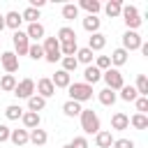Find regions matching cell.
<instances>
[{
  "label": "cell",
  "mask_w": 148,
  "mask_h": 148,
  "mask_svg": "<svg viewBox=\"0 0 148 148\" xmlns=\"http://www.w3.org/2000/svg\"><path fill=\"white\" fill-rule=\"evenodd\" d=\"M97 99H99V104H104V106H113L116 99H118V95H116L113 90H109V88H102V90L97 92Z\"/></svg>",
  "instance_id": "cb8c5ba5"
},
{
  "label": "cell",
  "mask_w": 148,
  "mask_h": 148,
  "mask_svg": "<svg viewBox=\"0 0 148 148\" xmlns=\"http://www.w3.org/2000/svg\"><path fill=\"white\" fill-rule=\"evenodd\" d=\"M102 9H104V14L109 18H118L120 16V9H123V0H109Z\"/></svg>",
  "instance_id": "603a6c76"
},
{
  "label": "cell",
  "mask_w": 148,
  "mask_h": 148,
  "mask_svg": "<svg viewBox=\"0 0 148 148\" xmlns=\"http://www.w3.org/2000/svg\"><path fill=\"white\" fill-rule=\"evenodd\" d=\"M111 148H134V141L132 139H113Z\"/></svg>",
  "instance_id": "7bdbcfd3"
},
{
  "label": "cell",
  "mask_w": 148,
  "mask_h": 148,
  "mask_svg": "<svg viewBox=\"0 0 148 148\" xmlns=\"http://www.w3.org/2000/svg\"><path fill=\"white\" fill-rule=\"evenodd\" d=\"M81 25H83V30L86 32H90V35H95V32H99V25H102V18L99 16H83V21H81Z\"/></svg>",
  "instance_id": "2e32d148"
},
{
  "label": "cell",
  "mask_w": 148,
  "mask_h": 148,
  "mask_svg": "<svg viewBox=\"0 0 148 148\" xmlns=\"http://www.w3.org/2000/svg\"><path fill=\"white\" fill-rule=\"evenodd\" d=\"M127 58H130V53L125 51V49H113L111 51V56H109V60H111V67H123L125 62H127Z\"/></svg>",
  "instance_id": "e0dca14e"
},
{
  "label": "cell",
  "mask_w": 148,
  "mask_h": 148,
  "mask_svg": "<svg viewBox=\"0 0 148 148\" xmlns=\"http://www.w3.org/2000/svg\"><path fill=\"white\" fill-rule=\"evenodd\" d=\"M67 92H69V99H72V102H79V104L92 99V86H88V83H83V81L69 83V86H67Z\"/></svg>",
  "instance_id": "6da1fadb"
},
{
  "label": "cell",
  "mask_w": 148,
  "mask_h": 148,
  "mask_svg": "<svg viewBox=\"0 0 148 148\" xmlns=\"http://www.w3.org/2000/svg\"><path fill=\"white\" fill-rule=\"evenodd\" d=\"M130 125H132L134 130H148V116H146V113H134V116L130 118Z\"/></svg>",
  "instance_id": "d6a6232c"
},
{
  "label": "cell",
  "mask_w": 148,
  "mask_h": 148,
  "mask_svg": "<svg viewBox=\"0 0 148 148\" xmlns=\"http://www.w3.org/2000/svg\"><path fill=\"white\" fill-rule=\"evenodd\" d=\"M16 76L14 74H5L2 79H0V90H5V92H14V88H16Z\"/></svg>",
  "instance_id": "4dcf8cb0"
},
{
  "label": "cell",
  "mask_w": 148,
  "mask_h": 148,
  "mask_svg": "<svg viewBox=\"0 0 148 148\" xmlns=\"http://www.w3.org/2000/svg\"><path fill=\"white\" fill-rule=\"evenodd\" d=\"M76 7H79V12H81V9H86L90 16H97V14L102 12V2H99V0H81Z\"/></svg>",
  "instance_id": "ffe728a7"
},
{
  "label": "cell",
  "mask_w": 148,
  "mask_h": 148,
  "mask_svg": "<svg viewBox=\"0 0 148 148\" xmlns=\"http://www.w3.org/2000/svg\"><path fill=\"white\" fill-rule=\"evenodd\" d=\"M0 65H2V69H5L7 74L18 72V58H16V53H14V51H2V53H0Z\"/></svg>",
  "instance_id": "9c48e42d"
},
{
  "label": "cell",
  "mask_w": 148,
  "mask_h": 148,
  "mask_svg": "<svg viewBox=\"0 0 148 148\" xmlns=\"http://www.w3.org/2000/svg\"><path fill=\"white\" fill-rule=\"evenodd\" d=\"M5 30V14H0V32Z\"/></svg>",
  "instance_id": "bcb514c9"
},
{
  "label": "cell",
  "mask_w": 148,
  "mask_h": 148,
  "mask_svg": "<svg viewBox=\"0 0 148 148\" xmlns=\"http://www.w3.org/2000/svg\"><path fill=\"white\" fill-rule=\"evenodd\" d=\"M69 143H72V148H90V143H88L86 136H74Z\"/></svg>",
  "instance_id": "b9f144b4"
},
{
  "label": "cell",
  "mask_w": 148,
  "mask_h": 148,
  "mask_svg": "<svg viewBox=\"0 0 148 148\" xmlns=\"http://www.w3.org/2000/svg\"><path fill=\"white\" fill-rule=\"evenodd\" d=\"M134 90L139 92V97H148V76H146V74H139V76H136Z\"/></svg>",
  "instance_id": "1f68e13d"
},
{
  "label": "cell",
  "mask_w": 148,
  "mask_h": 148,
  "mask_svg": "<svg viewBox=\"0 0 148 148\" xmlns=\"http://www.w3.org/2000/svg\"><path fill=\"white\" fill-rule=\"evenodd\" d=\"M51 83H53V88H67V86L72 83V74H67V72L58 69V72L51 76Z\"/></svg>",
  "instance_id": "7402d4cb"
},
{
  "label": "cell",
  "mask_w": 148,
  "mask_h": 148,
  "mask_svg": "<svg viewBox=\"0 0 148 148\" xmlns=\"http://www.w3.org/2000/svg\"><path fill=\"white\" fill-rule=\"evenodd\" d=\"M46 109V99L44 97H39V95H32L30 99H28V111H32V113H39V111H44Z\"/></svg>",
  "instance_id": "4316f807"
},
{
  "label": "cell",
  "mask_w": 148,
  "mask_h": 148,
  "mask_svg": "<svg viewBox=\"0 0 148 148\" xmlns=\"http://www.w3.org/2000/svg\"><path fill=\"white\" fill-rule=\"evenodd\" d=\"M42 49H44V60L51 62V65H56V62L62 58V56H60V42L56 39V35H53V37H44Z\"/></svg>",
  "instance_id": "3957f363"
},
{
  "label": "cell",
  "mask_w": 148,
  "mask_h": 148,
  "mask_svg": "<svg viewBox=\"0 0 148 148\" xmlns=\"http://www.w3.org/2000/svg\"><path fill=\"white\" fill-rule=\"evenodd\" d=\"M120 16H123V21H125L127 30H136V28L141 25V14H139V9H136L134 5H123Z\"/></svg>",
  "instance_id": "277c9868"
},
{
  "label": "cell",
  "mask_w": 148,
  "mask_h": 148,
  "mask_svg": "<svg viewBox=\"0 0 148 148\" xmlns=\"http://www.w3.org/2000/svg\"><path fill=\"white\" fill-rule=\"evenodd\" d=\"M9 141H12L14 146H25V143H28V130H12Z\"/></svg>",
  "instance_id": "f1b7e54d"
},
{
  "label": "cell",
  "mask_w": 148,
  "mask_h": 148,
  "mask_svg": "<svg viewBox=\"0 0 148 148\" xmlns=\"http://www.w3.org/2000/svg\"><path fill=\"white\" fill-rule=\"evenodd\" d=\"M62 18L65 21H74V18H79V7L74 5V2H67V5H62Z\"/></svg>",
  "instance_id": "f546056e"
},
{
  "label": "cell",
  "mask_w": 148,
  "mask_h": 148,
  "mask_svg": "<svg viewBox=\"0 0 148 148\" xmlns=\"http://www.w3.org/2000/svg\"><path fill=\"white\" fill-rule=\"evenodd\" d=\"M76 51H79V44H76V42H62V44H60V56H62V58L76 56Z\"/></svg>",
  "instance_id": "e575fe53"
},
{
  "label": "cell",
  "mask_w": 148,
  "mask_h": 148,
  "mask_svg": "<svg viewBox=\"0 0 148 148\" xmlns=\"http://www.w3.org/2000/svg\"><path fill=\"white\" fill-rule=\"evenodd\" d=\"M102 79H104V83H106V88L109 90H120L123 86H125V79H123V74H120V69H116V67H109L106 72H102Z\"/></svg>",
  "instance_id": "5b68a950"
},
{
  "label": "cell",
  "mask_w": 148,
  "mask_h": 148,
  "mask_svg": "<svg viewBox=\"0 0 148 148\" xmlns=\"http://www.w3.org/2000/svg\"><path fill=\"white\" fill-rule=\"evenodd\" d=\"M123 102H134L136 97H139V92L134 90V86H123L120 88V95H118Z\"/></svg>",
  "instance_id": "836d02e7"
},
{
  "label": "cell",
  "mask_w": 148,
  "mask_h": 148,
  "mask_svg": "<svg viewBox=\"0 0 148 148\" xmlns=\"http://www.w3.org/2000/svg\"><path fill=\"white\" fill-rule=\"evenodd\" d=\"M28 58H32V60H44V49H42L39 42L30 44V49H28Z\"/></svg>",
  "instance_id": "74e56055"
},
{
  "label": "cell",
  "mask_w": 148,
  "mask_h": 148,
  "mask_svg": "<svg viewBox=\"0 0 148 148\" xmlns=\"http://www.w3.org/2000/svg\"><path fill=\"white\" fill-rule=\"evenodd\" d=\"M56 39H58L60 44H62V42H76V32H74V28H69V25H62V28L58 30Z\"/></svg>",
  "instance_id": "484cf974"
},
{
  "label": "cell",
  "mask_w": 148,
  "mask_h": 148,
  "mask_svg": "<svg viewBox=\"0 0 148 148\" xmlns=\"http://www.w3.org/2000/svg\"><path fill=\"white\" fill-rule=\"evenodd\" d=\"M12 42H14V53H16V58H18V56H28L30 39H28V35H25L23 30H16V32L12 35Z\"/></svg>",
  "instance_id": "52a82bcc"
},
{
  "label": "cell",
  "mask_w": 148,
  "mask_h": 148,
  "mask_svg": "<svg viewBox=\"0 0 148 148\" xmlns=\"http://www.w3.org/2000/svg\"><path fill=\"white\" fill-rule=\"evenodd\" d=\"M81 111H83V106H81L79 102H72V99H67V102L62 104V113H65L67 118H76Z\"/></svg>",
  "instance_id": "d4e9b609"
},
{
  "label": "cell",
  "mask_w": 148,
  "mask_h": 148,
  "mask_svg": "<svg viewBox=\"0 0 148 148\" xmlns=\"http://www.w3.org/2000/svg\"><path fill=\"white\" fill-rule=\"evenodd\" d=\"M25 35H28V39H35V42H39V39H44L46 37V30H44V25L37 21V23H28V28L23 30Z\"/></svg>",
  "instance_id": "5bb4252c"
},
{
  "label": "cell",
  "mask_w": 148,
  "mask_h": 148,
  "mask_svg": "<svg viewBox=\"0 0 148 148\" xmlns=\"http://www.w3.org/2000/svg\"><path fill=\"white\" fill-rule=\"evenodd\" d=\"M62 148H72V143H65V146H62Z\"/></svg>",
  "instance_id": "7dc6e473"
},
{
  "label": "cell",
  "mask_w": 148,
  "mask_h": 148,
  "mask_svg": "<svg viewBox=\"0 0 148 148\" xmlns=\"http://www.w3.org/2000/svg\"><path fill=\"white\" fill-rule=\"evenodd\" d=\"M14 95H16L18 99H30V97L35 95V81H32V79H21V81L16 83V88H14Z\"/></svg>",
  "instance_id": "ba28073f"
},
{
  "label": "cell",
  "mask_w": 148,
  "mask_h": 148,
  "mask_svg": "<svg viewBox=\"0 0 148 148\" xmlns=\"http://www.w3.org/2000/svg\"><path fill=\"white\" fill-rule=\"evenodd\" d=\"M97 81H102V72H99L95 65H88V67L83 69V83H88V86H95Z\"/></svg>",
  "instance_id": "ac0fdd59"
},
{
  "label": "cell",
  "mask_w": 148,
  "mask_h": 148,
  "mask_svg": "<svg viewBox=\"0 0 148 148\" xmlns=\"http://www.w3.org/2000/svg\"><path fill=\"white\" fill-rule=\"evenodd\" d=\"M74 58H76V62H83V65L88 67V65H92V58H95V56H92V51H90L88 46H81Z\"/></svg>",
  "instance_id": "83f0119b"
},
{
  "label": "cell",
  "mask_w": 148,
  "mask_h": 148,
  "mask_svg": "<svg viewBox=\"0 0 148 148\" xmlns=\"http://www.w3.org/2000/svg\"><path fill=\"white\" fill-rule=\"evenodd\" d=\"M21 18L28 21V23H37V18H39V9H35V7H25V9L21 12Z\"/></svg>",
  "instance_id": "8d00e7d4"
},
{
  "label": "cell",
  "mask_w": 148,
  "mask_h": 148,
  "mask_svg": "<svg viewBox=\"0 0 148 148\" xmlns=\"http://www.w3.org/2000/svg\"><path fill=\"white\" fill-rule=\"evenodd\" d=\"M9 134H12V127H7V125H0V143L9 141Z\"/></svg>",
  "instance_id": "ee69618b"
},
{
  "label": "cell",
  "mask_w": 148,
  "mask_h": 148,
  "mask_svg": "<svg viewBox=\"0 0 148 148\" xmlns=\"http://www.w3.org/2000/svg\"><path fill=\"white\" fill-rule=\"evenodd\" d=\"M79 118H81V130H83L86 134H97V132L102 130L99 116H97L92 109H83V111L79 113Z\"/></svg>",
  "instance_id": "7a4b0ae2"
},
{
  "label": "cell",
  "mask_w": 148,
  "mask_h": 148,
  "mask_svg": "<svg viewBox=\"0 0 148 148\" xmlns=\"http://www.w3.org/2000/svg\"><path fill=\"white\" fill-rule=\"evenodd\" d=\"M95 67H97L99 72H106V69L111 67V60H109V56H97V58H95Z\"/></svg>",
  "instance_id": "ab89813d"
},
{
  "label": "cell",
  "mask_w": 148,
  "mask_h": 148,
  "mask_svg": "<svg viewBox=\"0 0 148 148\" xmlns=\"http://www.w3.org/2000/svg\"><path fill=\"white\" fill-rule=\"evenodd\" d=\"M134 106H136V113H146L148 111V97H136Z\"/></svg>",
  "instance_id": "60d3db41"
},
{
  "label": "cell",
  "mask_w": 148,
  "mask_h": 148,
  "mask_svg": "<svg viewBox=\"0 0 148 148\" xmlns=\"http://www.w3.org/2000/svg\"><path fill=\"white\" fill-rule=\"evenodd\" d=\"M44 5H46L44 0H30V5H28V7H35V9H42Z\"/></svg>",
  "instance_id": "f6af8a7d"
},
{
  "label": "cell",
  "mask_w": 148,
  "mask_h": 148,
  "mask_svg": "<svg viewBox=\"0 0 148 148\" xmlns=\"http://www.w3.org/2000/svg\"><path fill=\"white\" fill-rule=\"evenodd\" d=\"M141 44H143V37H141L136 30H125V35H123V46H120V49H125V51L130 53V51H139Z\"/></svg>",
  "instance_id": "8992f818"
},
{
  "label": "cell",
  "mask_w": 148,
  "mask_h": 148,
  "mask_svg": "<svg viewBox=\"0 0 148 148\" xmlns=\"http://www.w3.org/2000/svg\"><path fill=\"white\" fill-rule=\"evenodd\" d=\"M5 116H7V120H18V118L23 116V109H21L18 104H9V106L5 109Z\"/></svg>",
  "instance_id": "f35d334b"
},
{
  "label": "cell",
  "mask_w": 148,
  "mask_h": 148,
  "mask_svg": "<svg viewBox=\"0 0 148 148\" xmlns=\"http://www.w3.org/2000/svg\"><path fill=\"white\" fill-rule=\"evenodd\" d=\"M46 141H49V134H46V130L37 127V130H30V132H28V143H32V146L42 148V146H46Z\"/></svg>",
  "instance_id": "8fae6325"
},
{
  "label": "cell",
  "mask_w": 148,
  "mask_h": 148,
  "mask_svg": "<svg viewBox=\"0 0 148 148\" xmlns=\"http://www.w3.org/2000/svg\"><path fill=\"white\" fill-rule=\"evenodd\" d=\"M21 123H23V130H37L39 125H42V118H39V113H32V111H23V116H21Z\"/></svg>",
  "instance_id": "7c38bea8"
},
{
  "label": "cell",
  "mask_w": 148,
  "mask_h": 148,
  "mask_svg": "<svg viewBox=\"0 0 148 148\" xmlns=\"http://www.w3.org/2000/svg\"><path fill=\"white\" fill-rule=\"evenodd\" d=\"M106 46V35H102V32H95V35H90L88 37V49L95 53V51H102Z\"/></svg>",
  "instance_id": "44dd1931"
},
{
  "label": "cell",
  "mask_w": 148,
  "mask_h": 148,
  "mask_svg": "<svg viewBox=\"0 0 148 148\" xmlns=\"http://www.w3.org/2000/svg\"><path fill=\"white\" fill-rule=\"evenodd\" d=\"M21 23H23V18H21V12H7L5 14V28H9V30H21Z\"/></svg>",
  "instance_id": "9a60e30c"
},
{
  "label": "cell",
  "mask_w": 148,
  "mask_h": 148,
  "mask_svg": "<svg viewBox=\"0 0 148 148\" xmlns=\"http://www.w3.org/2000/svg\"><path fill=\"white\" fill-rule=\"evenodd\" d=\"M35 95H39V97H44V99H49V97L56 95V88H53V83H51L49 76H44V79H39V81L35 83Z\"/></svg>",
  "instance_id": "30bf717a"
},
{
  "label": "cell",
  "mask_w": 148,
  "mask_h": 148,
  "mask_svg": "<svg viewBox=\"0 0 148 148\" xmlns=\"http://www.w3.org/2000/svg\"><path fill=\"white\" fill-rule=\"evenodd\" d=\"M127 127H130V116L123 113V111H116V113L111 116V130L123 132V130H127Z\"/></svg>",
  "instance_id": "4fadbf2b"
},
{
  "label": "cell",
  "mask_w": 148,
  "mask_h": 148,
  "mask_svg": "<svg viewBox=\"0 0 148 148\" xmlns=\"http://www.w3.org/2000/svg\"><path fill=\"white\" fill-rule=\"evenodd\" d=\"M60 62H62V72H67V74H72V72H76V67H79V62H76V58L74 56H67V58H60Z\"/></svg>",
  "instance_id": "d590c367"
},
{
  "label": "cell",
  "mask_w": 148,
  "mask_h": 148,
  "mask_svg": "<svg viewBox=\"0 0 148 148\" xmlns=\"http://www.w3.org/2000/svg\"><path fill=\"white\" fill-rule=\"evenodd\" d=\"M95 146H97V148H111V146H113V134H111L109 130H99V132L95 134Z\"/></svg>",
  "instance_id": "d6986e66"
}]
</instances>
